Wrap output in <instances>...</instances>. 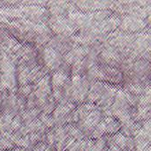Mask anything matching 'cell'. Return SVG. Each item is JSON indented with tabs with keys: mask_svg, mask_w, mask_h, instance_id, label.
<instances>
[{
	"mask_svg": "<svg viewBox=\"0 0 151 151\" xmlns=\"http://www.w3.org/2000/svg\"><path fill=\"white\" fill-rule=\"evenodd\" d=\"M127 151H132V150H127Z\"/></svg>",
	"mask_w": 151,
	"mask_h": 151,
	"instance_id": "18",
	"label": "cell"
},
{
	"mask_svg": "<svg viewBox=\"0 0 151 151\" xmlns=\"http://www.w3.org/2000/svg\"><path fill=\"white\" fill-rule=\"evenodd\" d=\"M50 23H51V27L58 34L66 35L72 34L74 31L73 26L71 25V23L65 19L58 17L53 19V21H51Z\"/></svg>",
	"mask_w": 151,
	"mask_h": 151,
	"instance_id": "9",
	"label": "cell"
},
{
	"mask_svg": "<svg viewBox=\"0 0 151 151\" xmlns=\"http://www.w3.org/2000/svg\"><path fill=\"white\" fill-rule=\"evenodd\" d=\"M89 88V82L85 77L80 74H73L72 80L66 85L67 100L74 104L85 101L88 97Z\"/></svg>",
	"mask_w": 151,
	"mask_h": 151,
	"instance_id": "1",
	"label": "cell"
},
{
	"mask_svg": "<svg viewBox=\"0 0 151 151\" xmlns=\"http://www.w3.org/2000/svg\"><path fill=\"white\" fill-rule=\"evenodd\" d=\"M121 129L120 123L112 116L104 117L90 135L91 139H98L104 136L114 134Z\"/></svg>",
	"mask_w": 151,
	"mask_h": 151,
	"instance_id": "3",
	"label": "cell"
},
{
	"mask_svg": "<svg viewBox=\"0 0 151 151\" xmlns=\"http://www.w3.org/2000/svg\"><path fill=\"white\" fill-rule=\"evenodd\" d=\"M75 108H76V104L73 102H66L64 104H58L51 114L55 121V125L56 126L65 125L66 119Z\"/></svg>",
	"mask_w": 151,
	"mask_h": 151,
	"instance_id": "6",
	"label": "cell"
},
{
	"mask_svg": "<svg viewBox=\"0 0 151 151\" xmlns=\"http://www.w3.org/2000/svg\"><path fill=\"white\" fill-rule=\"evenodd\" d=\"M107 148L106 136L98 139H85L84 141V151H105Z\"/></svg>",
	"mask_w": 151,
	"mask_h": 151,
	"instance_id": "10",
	"label": "cell"
},
{
	"mask_svg": "<svg viewBox=\"0 0 151 151\" xmlns=\"http://www.w3.org/2000/svg\"><path fill=\"white\" fill-rule=\"evenodd\" d=\"M69 76L68 74L62 71V70H57L53 73L51 78H50V83L52 89H60L63 88L69 81Z\"/></svg>",
	"mask_w": 151,
	"mask_h": 151,
	"instance_id": "11",
	"label": "cell"
},
{
	"mask_svg": "<svg viewBox=\"0 0 151 151\" xmlns=\"http://www.w3.org/2000/svg\"><path fill=\"white\" fill-rule=\"evenodd\" d=\"M4 151H24V149H20V148H13V149H11V150H7Z\"/></svg>",
	"mask_w": 151,
	"mask_h": 151,
	"instance_id": "15",
	"label": "cell"
},
{
	"mask_svg": "<svg viewBox=\"0 0 151 151\" xmlns=\"http://www.w3.org/2000/svg\"><path fill=\"white\" fill-rule=\"evenodd\" d=\"M105 151H119L118 150H116V149H114V148H112V147H108L107 148V150Z\"/></svg>",
	"mask_w": 151,
	"mask_h": 151,
	"instance_id": "17",
	"label": "cell"
},
{
	"mask_svg": "<svg viewBox=\"0 0 151 151\" xmlns=\"http://www.w3.org/2000/svg\"><path fill=\"white\" fill-rule=\"evenodd\" d=\"M15 116L9 111H3L0 114V134H11V124Z\"/></svg>",
	"mask_w": 151,
	"mask_h": 151,
	"instance_id": "12",
	"label": "cell"
},
{
	"mask_svg": "<svg viewBox=\"0 0 151 151\" xmlns=\"http://www.w3.org/2000/svg\"><path fill=\"white\" fill-rule=\"evenodd\" d=\"M150 119H148L144 121L132 135L134 149H135V151H150Z\"/></svg>",
	"mask_w": 151,
	"mask_h": 151,
	"instance_id": "2",
	"label": "cell"
},
{
	"mask_svg": "<svg viewBox=\"0 0 151 151\" xmlns=\"http://www.w3.org/2000/svg\"><path fill=\"white\" fill-rule=\"evenodd\" d=\"M108 147H112L119 151L132 150L134 149V142L132 137L127 136L121 132L106 136Z\"/></svg>",
	"mask_w": 151,
	"mask_h": 151,
	"instance_id": "5",
	"label": "cell"
},
{
	"mask_svg": "<svg viewBox=\"0 0 151 151\" xmlns=\"http://www.w3.org/2000/svg\"><path fill=\"white\" fill-rule=\"evenodd\" d=\"M123 25L127 29L130 30H138L141 29L142 27L145 26V23L142 22V20L137 19V18H133V17H127L124 19ZM122 25V26H123Z\"/></svg>",
	"mask_w": 151,
	"mask_h": 151,
	"instance_id": "14",
	"label": "cell"
},
{
	"mask_svg": "<svg viewBox=\"0 0 151 151\" xmlns=\"http://www.w3.org/2000/svg\"><path fill=\"white\" fill-rule=\"evenodd\" d=\"M42 59L45 66L50 70H57L63 64L62 54L50 46L44 48L42 51Z\"/></svg>",
	"mask_w": 151,
	"mask_h": 151,
	"instance_id": "7",
	"label": "cell"
},
{
	"mask_svg": "<svg viewBox=\"0 0 151 151\" xmlns=\"http://www.w3.org/2000/svg\"><path fill=\"white\" fill-rule=\"evenodd\" d=\"M2 88L0 87V106L2 105V103H3V93H2Z\"/></svg>",
	"mask_w": 151,
	"mask_h": 151,
	"instance_id": "16",
	"label": "cell"
},
{
	"mask_svg": "<svg viewBox=\"0 0 151 151\" xmlns=\"http://www.w3.org/2000/svg\"><path fill=\"white\" fill-rule=\"evenodd\" d=\"M104 113L100 108H96L95 110L91 111L88 114H87L77 125L78 128L86 136L87 134H90L93 133L96 126L99 122L103 119Z\"/></svg>",
	"mask_w": 151,
	"mask_h": 151,
	"instance_id": "4",
	"label": "cell"
},
{
	"mask_svg": "<svg viewBox=\"0 0 151 151\" xmlns=\"http://www.w3.org/2000/svg\"><path fill=\"white\" fill-rule=\"evenodd\" d=\"M88 53V47L79 46V47L73 48V49L69 50L65 55V63H67L68 65H73L74 64H77V63L82 61L86 58Z\"/></svg>",
	"mask_w": 151,
	"mask_h": 151,
	"instance_id": "8",
	"label": "cell"
},
{
	"mask_svg": "<svg viewBox=\"0 0 151 151\" xmlns=\"http://www.w3.org/2000/svg\"><path fill=\"white\" fill-rule=\"evenodd\" d=\"M101 58L109 65H115L119 64L121 60L120 55L115 50L111 49H105L102 53H101Z\"/></svg>",
	"mask_w": 151,
	"mask_h": 151,
	"instance_id": "13",
	"label": "cell"
}]
</instances>
